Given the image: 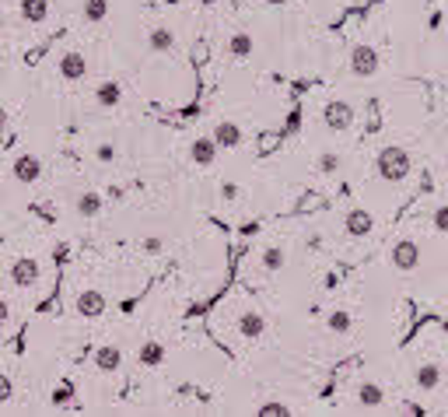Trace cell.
Here are the masks:
<instances>
[{
    "instance_id": "obj_1",
    "label": "cell",
    "mask_w": 448,
    "mask_h": 417,
    "mask_svg": "<svg viewBox=\"0 0 448 417\" xmlns=\"http://www.w3.org/2000/svg\"><path fill=\"white\" fill-rule=\"evenodd\" d=\"M410 168H413V158H410V151L399 147V144L382 147L378 158H375V172H378L382 182H403V179L410 175Z\"/></svg>"
},
{
    "instance_id": "obj_2",
    "label": "cell",
    "mask_w": 448,
    "mask_h": 417,
    "mask_svg": "<svg viewBox=\"0 0 448 417\" xmlns=\"http://www.w3.org/2000/svg\"><path fill=\"white\" fill-rule=\"evenodd\" d=\"M322 123H326V130H329V133H343V130H350V126H354V105H350V102H343V98H333V102L322 109Z\"/></svg>"
},
{
    "instance_id": "obj_3",
    "label": "cell",
    "mask_w": 448,
    "mask_h": 417,
    "mask_svg": "<svg viewBox=\"0 0 448 417\" xmlns=\"http://www.w3.org/2000/svg\"><path fill=\"white\" fill-rule=\"evenodd\" d=\"M389 263H392L399 274H413V270L420 267V246H417L413 239H399V242L392 246V253H389Z\"/></svg>"
},
{
    "instance_id": "obj_4",
    "label": "cell",
    "mask_w": 448,
    "mask_h": 417,
    "mask_svg": "<svg viewBox=\"0 0 448 417\" xmlns=\"http://www.w3.org/2000/svg\"><path fill=\"white\" fill-rule=\"evenodd\" d=\"M350 74L354 78H375L378 74V50L368 46V43L354 46V53H350Z\"/></svg>"
},
{
    "instance_id": "obj_5",
    "label": "cell",
    "mask_w": 448,
    "mask_h": 417,
    "mask_svg": "<svg viewBox=\"0 0 448 417\" xmlns=\"http://www.w3.org/2000/svg\"><path fill=\"white\" fill-rule=\"evenodd\" d=\"M39 260H32V256H18L15 263H11V281L18 284V288H32L36 281H39Z\"/></svg>"
},
{
    "instance_id": "obj_6",
    "label": "cell",
    "mask_w": 448,
    "mask_h": 417,
    "mask_svg": "<svg viewBox=\"0 0 448 417\" xmlns=\"http://www.w3.org/2000/svg\"><path fill=\"white\" fill-rule=\"evenodd\" d=\"M74 309H77V316H84V319H98V316L105 312V295L95 291V288H84V291L77 295Z\"/></svg>"
},
{
    "instance_id": "obj_7",
    "label": "cell",
    "mask_w": 448,
    "mask_h": 417,
    "mask_svg": "<svg viewBox=\"0 0 448 417\" xmlns=\"http://www.w3.org/2000/svg\"><path fill=\"white\" fill-rule=\"evenodd\" d=\"M343 228H347L350 239H364V235H371L375 218L364 211V207H354V211H347V218H343Z\"/></svg>"
},
{
    "instance_id": "obj_8",
    "label": "cell",
    "mask_w": 448,
    "mask_h": 417,
    "mask_svg": "<svg viewBox=\"0 0 448 417\" xmlns=\"http://www.w3.org/2000/svg\"><path fill=\"white\" fill-rule=\"evenodd\" d=\"M214 144L224 147V151L239 147V144H242V126H239L235 119H221V123L214 126Z\"/></svg>"
},
{
    "instance_id": "obj_9",
    "label": "cell",
    "mask_w": 448,
    "mask_h": 417,
    "mask_svg": "<svg viewBox=\"0 0 448 417\" xmlns=\"http://www.w3.org/2000/svg\"><path fill=\"white\" fill-rule=\"evenodd\" d=\"M84 74H88L84 53H64V57H60V78H64V81H81Z\"/></svg>"
},
{
    "instance_id": "obj_10",
    "label": "cell",
    "mask_w": 448,
    "mask_h": 417,
    "mask_svg": "<svg viewBox=\"0 0 448 417\" xmlns=\"http://www.w3.org/2000/svg\"><path fill=\"white\" fill-rule=\"evenodd\" d=\"M39 175H43L39 154H18V158H15V179H18V182H36Z\"/></svg>"
},
{
    "instance_id": "obj_11",
    "label": "cell",
    "mask_w": 448,
    "mask_h": 417,
    "mask_svg": "<svg viewBox=\"0 0 448 417\" xmlns=\"http://www.w3.org/2000/svg\"><path fill=\"white\" fill-rule=\"evenodd\" d=\"M119 365H123V351H119L116 344H102V347L95 351V368H98V372L112 375V372H119Z\"/></svg>"
},
{
    "instance_id": "obj_12",
    "label": "cell",
    "mask_w": 448,
    "mask_h": 417,
    "mask_svg": "<svg viewBox=\"0 0 448 417\" xmlns=\"http://www.w3.org/2000/svg\"><path fill=\"white\" fill-rule=\"evenodd\" d=\"M189 158H193V165H200V168L214 165V158H217V144H214V137H196V140H193V147H189Z\"/></svg>"
},
{
    "instance_id": "obj_13",
    "label": "cell",
    "mask_w": 448,
    "mask_h": 417,
    "mask_svg": "<svg viewBox=\"0 0 448 417\" xmlns=\"http://www.w3.org/2000/svg\"><path fill=\"white\" fill-rule=\"evenodd\" d=\"M239 333L246 337V340H260L263 333H267V319L253 309V312H242V319H239Z\"/></svg>"
},
{
    "instance_id": "obj_14",
    "label": "cell",
    "mask_w": 448,
    "mask_h": 417,
    "mask_svg": "<svg viewBox=\"0 0 448 417\" xmlns=\"http://www.w3.org/2000/svg\"><path fill=\"white\" fill-rule=\"evenodd\" d=\"M147 46H151L154 53H172V50H175V32H172L168 25H158V29L147 32Z\"/></svg>"
},
{
    "instance_id": "obj_15",
    "label": "cell",
    "mask_w": 448,
    "mask_h": 417,
    "mask_svg": "<svg viewBox=\"0 0 448 417\" xmlns=\"http://www.w3.org/2000/svg\"><path fill=\"white\" fill-rule=\"evenodd\" d=\"M18 8H22V18L29 25H43L50 18V0H22Z\"/></svg>"
},
{
    "instance_id": "obj_16",
    "label": "cell",
    "mask_w": 448,
    "mask_h": 417,
    "mask_svg": "<svg viewBox=\"0 0 448 417\" xmlns=\"http://www.w3.org/2000/svg\"><path fill=\"white\" fill-rule=\"evenodd\" d=\"M119 98H123V88H119V81H102V85L95 88V102H98L102 109H112V105H119Z\"/></svg>"
},
{
    "instance_id": "obj_17",
    "label": "cell",
    "mask_w": 448,
    "mask_h": 417,
    "mask_svg": "<svg viewBox=\"0 0 448 417\" xmlns=\"http://www.w3.org/2000/svg\"><path fill=\"white\" fill-rule=\"evenodd\" d=\"M413 379H417V386H420L424 393H431V389L441 386V368H438L434 361H427V365H420V368L413 372Z\"/></svg>"
},
{
    "instance_id": "obj_18",
    "label": "cell",
    "mask_w": 448,
    "mask_h": 417,
    "mask_svg": "<svg viewBox=\"0 0 448 417\" xmlns=\"http://www.w3.org/2000/svg\"><path fill=\"white\" fill-rule=\"evenodd\" d=\"M140 365H147V368H154V365H161L165 361V344H158V340H147V344H140Z\"/></svg>"
},
{
    "instance_id": "obj_19",
    "label": "cell",
    "mask_w": 448,
    "mask_h": 417,
    "mask_svg": "<svg viewBox=\"0 0 448 417\" xmlns=\"http://www.w3.org/2000/svg\"><path fill=\"white\" fill-rule=\"evenodd\" d=\"M382 400H385V393H382V386H375V382H364V386L357 389V403H361V407H382Z\"/></svg>"
},
{
    "instance_id": "obj_20",
    "label": "cell",
    "mask_w": 448,
    "mask_h": 417,
    "mask_svg": "<svg viewBox=\"0 0 448 417\" xmlns=\"http://www.w3.org/2000/svg\"><path fill=\"white\" fill-rule=\"evenodd\" d=\"M98 211H102V196L98 193H81L77 196V214L81 218H95Z\"/></svg>"
},
{
    "instance_id": "obj_21",
    "label": "cell",
    "mask_w": 448,
    "mask_h": 417,
    "mask_svg": "<svg viewBox=\"0 0 448 417\" xmlns=\"http://www.w3.org/2000/svg\"><path fill=\"white\" fill-rule=\"evenodd\" d=\"M109 18V0H84V22L98 25Z\"/></svg>"
},
{
    "instance_id": "obj_22",
    "label": "cell",
    "mask_w": 448,
    "mask_h": 417,
    "mask_svg": "<svg viewBox=\"0 0 448 417\" xmlns=\"http://www.w3.org/2000/svg\"><path fill=\"white\" fill-rule=\"evenodd\" d=\"M326 326H329L333 333H350V326H354V316H350L347 309H336V312H329Z\"/></svg>"
},
{
    "instance_id": "obj_23",
    "label": "cell",
    "mask_w": 448,
    "mask_h": 417,
    "mask_svg": "<svg viewBox=\"0 0 448 417\" xmlns=\"http://www.w3.org/2000/svg\"><path fill=\"white\" fill-rule=\"evenodd\" d=\"M340 168H343L340 151H322V154H319V172H322V175H336Z\"/></svg>"
},
{
    "instance_id": "obj_24",
    "label": "cell",
    "mask_w": 448,
    "mask_h": 417,
    "mask_svg": "<svg viewBox=\"0 0 448 417\" xmlns=\"http://www.w3.org/2000/svg\"><path fill=\"white\" fill-rule=\"evenodd\" d=\"M232 57H253V36H246V32H239V36H232Z\"/></svg>"
},
{
    "instance_id": "obj_25",
    "label": "cell",
    "mask_w": 448,
    "mask_h": 417,
    "mask_svg": "<svg viewBox=\"0 0 448 417\" xmlns=\"http://www.w3.org/2000/svg\"><path fill=\"white\" fill-rule=\"evenodd\" d=\"M284 249H277V246H270L267 253H263V270H270V274H277L281 267H284Z\"/></svg>"
},
{
    "instance_id": "obj_26",
    "label": "cell",
    "mask_w": 448,
    "mask_h": 417,
    "mask_svg": "<svg viewBox=\"0 0 448 417\" xmlns=\"http://www.w3.org/2000/svg\"><path fill=\"white\" fill-rule=\"evenodd\" d=\"M431 228H434V232H441V235H448V203H438V207H434V214H431Z\"/></svg>"
},
{
    "instance_id": "obj_27",
    "label": "cell",
    "mask_w": 448,
    "mask_h": 417,
    "mask_svg": "<svg viewBox=\"0 0 448 417\" xmlns=\"http://www.w3.org/2000/svg\"><path fill=\"white\" fill-rule=\"evenodd\" d=\"M288 403H263L260 407V417H288Z\"/></svg>"
},
{
    "instance_id": "obj_28",
    "label": "cell",
    "mask_w": 448,
    "mask_h": 417,
    "mask_svg": "<svg viewBox=\"0 0 448 417\" xmlns=\"http://www.w3.org/2000/svg\"><path fill=\"white\" fill-rule=\"evenodd\" d=\"M116 154H119V151H116V144H109V140L95 147V158H98V161H105V165H109V161H116Z\"/></svg>"
},
{
    "instance_id": "obj_29",
    "label": "cell",
    "mask_w": 448,
    "mask_h": 417,
    "mask_svg": "<svg viewBox=\"0 0 448 417\" xmlns=\"http://www.w3.org/2000/svg\"><path fill=\"white\" fill-rule=\"evenodd\" d=\"M11 396H15V382H11L8 372H0V403H8Z\"/></svg>"
},
{
    "instance_id": "obj_30",
    "label": "cell",
    "mask_w": 448,
    "mask_h": 417,
    "mask_svg": "<svg viewBox=\"0 0 448 417\" xmlns=\"http://www.w3.org/2000/svg\"><path fill=\"white\" fill-rule=\"evenodd\" d=\"M221 200H228V203L239 200V186L235 182H221Z\"/></svg>"
},
{
    "instance_id": "obj_31",
    "label": "cell",
    "mask_w": 448,
    "mask_h": 417,
    "mask_svg": "<svg viewBox=\"0 0 448 417\" xmlns=\"http://www.w3.org/2000/svg\"><path fill=\"white\" fill-rule=\"evenodd\" d=\"M140 249H144V253H161V239H158V235H147V239L140 242Z\"/></svg>"
},
{
    "instance_id": "obj_32",
    "label": "cell",
    "mask_w": 448,
    "mask_h": 417,
    "mask_svg": "<svg viewBox=\"0 0 448 417\" xmlns=\"http://www.w3.org/2000/svg\"><path fill=\"white\" fill-rule=\"evenodd\" d=\"M8 323H11V309H8V302H4V298H0V330H4Z\"/></svg>"
},
{
    "instance_id": "obj_33",
    "label": "cell",
    "mask_w": 448,
    "mask_h": 417,
    "mask_svg": "<svg viewBox=\"0 0 448 417\" xmlns=\"http://www.w3.org/2000/svg\"><path fill=\"white\" fill-rule=\"evenodd\" d=\"M67 396H70V386H60V389H57V393H53V400H57V403H64V400H67Z\"/></svg>"
},
{
    "instance_id": "obj_34",
    "label": "cell",
    "mask_w": 448,
    "mask_h": 417,
    "mask_svg": "<svg viewBox=\"0 0 448 417\" xmlns=\"http://www.w3.org/2000/svg\"><path fill=\"white\" fill-rule=\"evenodd\" d=\"M445 137H448V123H445Z\"/></svg>"
},
{
    "instance_id": "obj_35",
    "label": "cell",
    "mask_w": 448,
    "mask_h": 417,
    "mask_svg": "<svg viewBox=\"0 0 448 417\" xmlns=\"http://www.w3.org/2000/svg\"><path fill=\"white\" fill-rule=\"evenodd\" d=\"M203 4H214V0H203Z\"/></svg>"
}]
</instances>
